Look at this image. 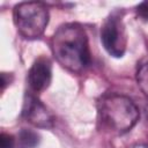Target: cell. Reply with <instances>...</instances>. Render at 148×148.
Wrapping results in <instances>:
<instances>
[{
    "instance_id": "obj_1",
    "label": "cell",
    "mask_w": 148,
    "mask_h": 148,
    "mask_svg": "<svg viewBox=\"0 0 148 148\" xmlns=\"http://www.w3.org/2000/svg\"><path fill=\"white\" fill-rule=\"evenodd\" d=\"M51 49L59 65L72 73H81L90 65L88 36L79 23L60 25L52 36Z\"/></svg>"
},
{
    "instance_id": "obj_2",
    "label": "cell",
    "mask_w": 148,
    "mask_h": 148,
    "mask_svg": "<svg viewBox=\"0 0 148 148\" xmlns=\"http://www.w3.org/2000/svg\"><path fill=\"white\" fill-rule=\"evenodd\" d=\"M98 114L103 125L116 134L130 132L140 117L135 103L130 97L120 94L102 97L98 102Z\"/></svg>"
},
{
    "instance_id": "obj_3",
    "label": "cell",
    "mask_w": 148,
    "mask_h": 148,
    "mask_svg": "<svg viewBox=\"0 0 148 148\" xmlns=\"http://www.w3.org/2000/svg\"><path fill=\"white\" fill-rule=\"evenodd\" d=\"M14 23L18 34L27 39L40 37L49 23V9L43 2H21L14 8Z\"/></svg>"
},
{
    "instance_id": "obj_4",
    "label": "cell",
    "mask_w": 148,
    "mask_h": 148,
    "mask_svg": "<svg viewBox=\"0 0 148 148\" xmlns=\"http://www.w3.org/2000/svg\"><path fill=\"white\" fill-rule=\"evenodd\" d=\"M101 42L105 51L114 58H121L127 46V35L119 13H112L101 28Z\"/></svg>"
},
{
    "instance_id": "obj_5",
    "label": "cell",
    "mask_w": 148,
    "mask_h": 148,
    "mask_svg": "<svg viewBox=\"0 0 148 148\" xmlns=\"http://www.w3.org/2000/svg\"><path fill=\"white\" fill-rule=\"evenodd\" d=\"M22 117L31 125L40 128H51L54 123L51 112L32 92L27 94L24 97Z\"/></svg>"
},
{
    "instance_id": "obj_6",
    "label": "cell",
    "mask_w": 148,
    "mask_h": 148,
    "mask_svg": "<svg viewBox=\"0 0 148 148\" xmlns=\"http://www.w3.org/2000/svg\"><path fill=\"white\" fill-rule=\"evenodd\" d=\"M52 80V65L49 58L39 57L28 72V84L32 94H39L49 88Z\"/></svg>"
},
{
    "instance_id": "obj_7",
    "label": "cell",
    "mask_w": 148,
    "mask_h": 148,
    "mask_svg": "<svg viewBox=\"0 0 148 148\" xmlns=\"http://www.w3.org/2000/svg\"><path fill=\"white\" fill-rule=\"evenodd\" d=\"M39 143V135L32 131L23 128L17 135V148H35Z\"/></svg>"
},
{
    "instance_id": "obj_8",
    "label": "cell",
    "mask_w": 148,
    "mask_h": 148,
    "mask_svg": "<svg viewBox=\"0 0 148 148\" xmlns=\"http://www.w3.org/2000/svg\"><path fill=\"white\" fill-rule=\"evenodd\" d=\"M136 82L141 91L148 98V62L142 64L136 71Z\"/></svg>"
},
{
    "instance_id": "obj_9",
    "label": "cell",
    "mask_w": 148,
    "mask_h": 148,
    "mask_svg": "<svg viewBox=\"0 0 148 148\" xmlns=\"http://www.w3.org/2000/svg\"><path fill=\"white\" fill-rule=\"evenodd\" d=\"M0 141H1V147L0 148H14L15 145H16V141H15L14 136L10 135V134H7V133H1Z\"/></svg>"
},
{
    "instance_id": "obj_10",
    "label": "cell",
    "mask_w": 148,
    "mask_h": 148,
    "mask_svg": "<svg viewBox=\"0 0 148 148\" xmlns=\"http://www.w3.org/2000/svg\"><path fill=\"white\" fill-rule=\"evenodd\" d=\"M136 13H138L139 17H141L142 20L148 21V1L141 2L136 8Z\"/></svg>"
},
{
    "instance_id": "obj_11",
    "label": "cell",
    "mask_w": 148,
    "mask_h": 148,
    "mask_svg": "<svg viewBox=\"0 0 148 148\" xmlns=\"http://www.w3.org/2000/svg\"><path fill=\"white\" fill-rule=\"evenodd\" d=\"M131 148H148V145H146V143H138V145L132 146Z\"/></svg>"
}]
</instances>
